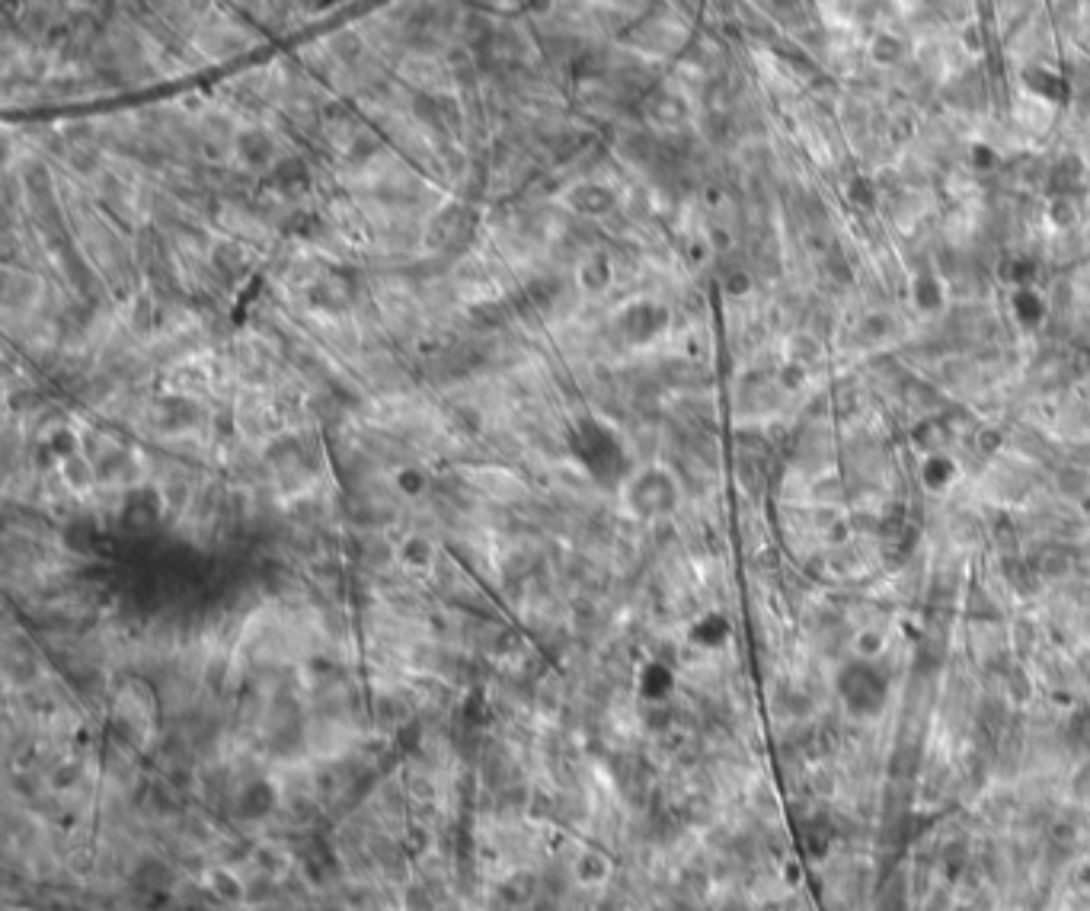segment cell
<instances>
[{"label": "cell", "mask_w": 1090, "mask_h": 911, "mask_svg": "<svg viewBox=\"0 0 1090 911\" xmlns=\"http://www.w3.org/2000/svg\"><path fill=\"white\" fill-rule=\"evenodd\" d=\"M26 4H29V0H4V7H7V16H10V20H16V16H23V13H26Z\"/></svg>", "instance_id": "cell-16"}, {"label": "cell", "mask_w": 1090, "mask_h": 911, "mask_svg": "<svg viewBox=\"0 0 1090 911\" xmlns=\"http://www.w3.org/2000/svg\"><path fill=\"white\" fill-rule=\"evenodd\" d=\"M563 205L573 211L576 218H585V221H601V218H611L617 205H621V195H617V189L605 180H595V176H582V180L569 183L563 189Z\"/></svg>", "instance_id": "cell-5"}, {"label": "cell", "mask_w": 1090, "mask_h": 911, "mask_svg": "<svg viewBox=\"0 0 1090 911\" xmlns=\"http://www.w3.org/2000/svg\"><path fill=\"white\" fill-rule=\"evenodd\" d=\"M208 269L215 279H221L224 285H240L250 275L253 263L250 253L240 240L234 237H221L208 247Z\"/></svg>", "instance_id": "cell-7"}, {"label": "cell", "mask_w": 1090, "mask_h": 911, "mask_svg": "<svg viewBox=\"0 0 1090 911\" xmlns=\"http://www.w3.org/2000/svg\"><path fill=\"white\" fill-rule=\"evenodd\" d=\"M959 477V467L947 458V454H931L927 464L921 467V480L931 493H947Z\"/></svg>", "instance_id": "cell-15"}, {"label": "cell", "mask_w": 1090, "mask_h": 911, "mask_svg": "<svg viewBox=\"0 0 1090 911\" xmlns=\"http://www.w3.org/2000/svg\"><path fill=\"white\" fill-rule=\"evenodd\" d=\"M688 112H691V106L685 100V93H678V90L659 87V90H649V96H646V119L659 128H669V132L688 122Z\"/></svg>", "instance_id": "cell-11"}, {"label": "cell", "mask_w": 1090, "mask_h": 911, "mask_svg": "<svg viewBox=\"0 0 1090 911\" xmlns=\"http://www.w3.org/2000/svg\"><path fill=\"white\" fill-rule=\"evenodd\" d=\"M477 227H480V211L464 199H454L432 211L422 243L438 256H461L470 247V240L477 237Z\"/></svg>", "instance_id": "cell-2"}, {"label": "cell", "mask_w": 1090, "mask_h": 911, "mask_svg": "<svg viewBox=\"0 0 1090 911\" xmlns=\"http://www.w3.org/2000/svg\"><path fill=\"white\" fill-rule=\"evenodd\" d=\"M681 502H685V486L665 464H643L621 483V506L637 522H665L681 509Z\"/></svg>", "instance_id": "cell-1"}, {"label": "cell", "mask_w": 1090, "mask_h": 911, "mask_svg": "<svg viewBox=\"0 0 1090 911\" xmlns=\"http://www.w3.org/2000/svg\"><path fill=\"white\" fill-rule=\"evenodd\" d=\"M202 883L208 886L211 899L227 905V908H240L243 902L250 899V883L243 880V876L234 870V867H224V864H215L208 867L202 873Z\"/></svg>", "instance_id": "cell-12"}, {"label": "cell", "mask_w": 1090, "mask_h": 911, "mask_svg": "<svg viewBox=\"0 0 1090 911\" xmlns=\"http://www.w3.org/2000/svg\"><path fill=\"white\" fill-rule=\"evenodd\" d=\"M397 563L406 569V573H419V576H432V569L438 563L435 553V541L429 534H406V538L397 544Z\"/></svg>", "instance_id": "cell-13"}, {"label": "cell", "mask_w": 1090, "mask_h": 911, "mask_svg": "<svg viewBox=\"0 0 1090 911\" xmlns=\"http://www.w3.org/2000/svg\"><path fill=\"white\" fill-rule=\"evenodd\" d=\"M614 336L624 339L627 346H646L659 339L669 327V307L653 301V298H637L627 301L621 311H614L611 317Z\"/></svg>", "instance_id": "cell-3"}, {"label": "cell", "mask_w": 1090, "mask_h": 911, "mask_svg": "<svg viewBox=\"0 0 1090 911\" xmlns=\"http://www.w3.org/2000/svg\"><path fill=\"white\" fill-rule=\"evenodd\" d=\"M234 160L240 164L243 173L250 176H269L275 170V164L285 157L282 154V141L279 135L266 125H243L234 135V148H231Z\"/></svg>", "instance_id": "cell-4"}, {"label": "cell", "mask_w": 1090, "mask_h": 911, "mask_svg": "<svg viewBox=\"0 0 1090 911\" xmlns=\"http://www.w3.org/2000/svg\"><path fill=\"white\" fill-rule=\"evenodd\" d=\"M864 52H867V64H873L876 71L892 74L915 58V39H911L902 26H880V29H873V36L864 42Z\"/></svg>", "instance_id": "cell-6"}, {"label": "cell", "mask_w": 1090, "mask_h": 911, "mask_svg": "<svg viewBox=\"0 0 1090 911\" xmlns=\"http://www.w3.org/2000/svg\"><path fill=\"white\" fill-rule=\"evenodd\" d=\"M266 183L279 192V199H285V202L301 199V195L311 189V170H307V160L298 157V154L282 157L279 164H275V170L266 176Z\"/></svg>", "instance_id": "cell-10"}, {"label": "cell", "mask_w": 1090, "mask_h": 911, "mask_svg": "<svg viewBox=\"0 0 1090 911\" xmlns=\"http://www.w3.org/2000/svg\"><path fill=\"white\" fill-rule=\"evenodd\" d=\"M614 876V864L608 854L601 851H579L573 860V880L579 886H605Z\"/></svg>", "instance_id": "cell-14"}, {"label": "cell", "mask_w": 1090, "mask_h": 911, "mask_svg": "<svg viewBox=\"0 0 1090 911\" xmlns=\"http://www.w3.org/2000/svg\"><path fill=\"white\" fill-rule=\"evenodd\" d=\"M250 867L256 870L259 880H269V883H285L291 880V873H295V857H291L288 848H282V844L275 841H263L256 844V848L247 854Z\"/></svg>", "instance_id": "cell-9"}, {"label": "cell", "mask_w": 1090, "mask_h": 911, "mask_svg": "<svg viewBox=\"0 0 1090 911\" xmlns=\"http://www.w3.org/2000/svg\"><path fill=\"white\" fill-rule=\"evenodd\" d=\"M614 279H617L614 253L601 250V247L585 253L576 263V288L585 291V295H605V291H611Z\"/></svg>", "instance_id": "cell-8"}]
</instances>
